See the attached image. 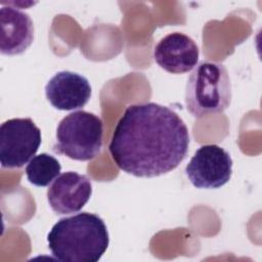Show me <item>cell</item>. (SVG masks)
Wrapping results in <instances>:
<instances>
[{
	"mask_svg": "<svg viewBox=\"0 0 262 262\" xmlns=\"http://www.w3.org/2000/svg\"><path fill=\"white\" fill-rule=\"evenodd\" d=\"M188 146V128L176 112L156 102H141L125 110L108 150L124 172L157 177L176 169L186 158Z\"/></svg>",
	"mask_w": 262,
	"mask_h": 262,
	"instance_id": "cell-1",
	"label": "cell"
},
{
	"mask_svg": "<svg viewBox=\"0 0 262 262\" xmlns=\"http://www.w3.org/2000/svg\"><path fill=\"white\" fill-rule=\"evenodd\" d=\"M61 166L53 156L42 152L35 156L26 167V175L30 183L35 186L49 185L60 173Z\"/></svg>",
	"mask_w": 262,
	"mask_h": 262,
	"instance_id": "cell-11",
	"label": "cell"
},
{
	"mask_svg": "<svg viewBox=\"0 0 262 262\" xmlns=\"http://www.w3.org/2000/svg\"><path fill=\"white\" fill-rule=\"evenodd\" d=\"M196 43L187 35L174 32L163 37L154 48V58L160 68L171 74H184L199 60Z\"/></svg>",
	"mask_w": 262,
	"mask_h": 262,
	"instance_id": "cell-8",
	"label": "cell"
},
{
	"mask_svg": "<svg viewBox=\"0 0 262 262\" xmlns=\"http://www.w3.org/2000/svg\"><path fill=\"white\" fill-rule=\"evenodd\" d=\"M52 256L62 262H97L110 237L104 221L96 214L78 213L59 219L47 235Z\"/></svg>",
	"mask_w": 262,
	"mask_h": 262,
	"instance_id": "cell-2",
	"label": "cell"
},
{
	"mask_svg": "<svg viewBox=\"0 0 262 262\" xmlns=\"http://www.w3.org/2000/svg\"><path fill=\"white\" fill-rule=\"evenodd\" d=\"M91 194V180L86 175L73 171L58 175L47 189L49 206L59 215L79 212Z\"/></svg>",
	"mask_w": 262,
	"mask_h": 262,
	"instance_id": "cell-7",
	"label": "cell"
},
{
	"mask_svg": "<svg viewBox=\"0 0 262 262\" xmlns=\"http://www.w3.org/2000/svg\"><path fill=\"white\" fill-rule=\"evenodd\" d=\"M185 174L196 188H219L231 177V157L219 145H202L186 165Z\"/></svg>",
	"mask_w": 262,
	"mask_h": 262,
	"instance_id": "cell-6",
	"label": "cell"
},
{
	"mask_svg": "<svg viewBox=\"0 0 262 262\" xmlns=\"http://www.w3.org/2000/svg\"><path fill=\"white\" fill-rule=\"evenodd\" d=\"M45 95L50 104L60 111L83 107L91 97L89 81L70 71L56 73L45 86Z\"/></svg>",
	"mask_w": 262,
	"mask_h": 262,
	"instance_id": "cell-9",
	"label": "cell"
},
{
	"mask_svg": "<svg viewBox=\"0 0 262 262\" xmlns=\"http://www.w3.org/2000/svg\"><path fill=\"white\" fill-rule=\"evenodd\" d=\"M102 136L99 117L86 111L73 112L58 123L53 150L72 160L90 161L100 154Z\"/></svg>",
	"mask_w": 262,
	"mask_h": 262,
	"instance_id": "cell-4",
	"label": "cell"
},
{
	"mask_svg": "<svg viewBox=\"0 0 262 262\" xmlns=\"http://www.w3.org/2000/svg\"><path fill=\"white\" fill-rule=\"evenodd\" d=\"M0 51L5 55L25 52L34 40V25L30 15L11 6L0 9Z\"/></svg>",
	"mask_w": 262,
	"mask_h": 262,
	"instance_id": "cell-10",
	"label": "cell"
},
{
	"mask_svg": "<svg viewBox=\"0 0 262 262\" xmlns=\"http://www.w3.org/2000/svg\"><path fill=\"white\" fill-rule=\"evenodd\" d=\"M42 141L41 130L31 118H13L0 126L2 168H21L31 161Z\"/></svg>",
	"mask_w": 262,
	"mask_h": 262,
	"instance_id": "cell-5",
	"label": "cell"
},
{
	"mask_svg": "<svg viewBox=\"0 0 262 262\" xmlns=\"http://www.w3.org/2000/svg\"><path fill=\"white\" fill-rule=\"evenodd\" d=\"M231 82L222 63L203 60L187 79L185 104L196 118L224 112L231 102Z\"/></svg>",
	"mask_w": 262,
	"mask_h": 262,
	"instance_id": "cell-3",
	"label": "cell"
}]
</instances>
